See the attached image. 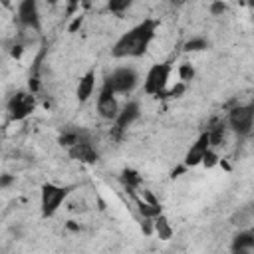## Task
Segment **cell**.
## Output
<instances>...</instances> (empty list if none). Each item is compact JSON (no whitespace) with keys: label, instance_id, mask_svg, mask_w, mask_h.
<instances>
[{"label":"cell","instance_id":"13","mask_svg":"<svg viewBox=\"0 0 254 254\" xmlns=\"http://www.w3.org/2000/svg\"><path fill=\"white\" fill-rule=\"evenodd\" d=\"M93 89H95V69H87V71L79 77L77 87H75V97H77V101H81V103L87 101V99L91 97Z\"/></svg>","mask_w":254,"mask_h":254},{"label":"cell","instance_id":"3","mask_svg":"<svg viewBox=\"0 0 254 254\" xmlns=\"http://www.w3.org/2000/svg\"><path fill=\"white\" fill-rule=\"evenodd\" d=\"M171 73H173V65L169 62H161V64H153L149 67V71L145 73V79H143V91L147 95H153V97H161L163 91L167 89V83L171 79Z\"/></svg>","mask_w":254,"mask_h":254},{"label":"cell","instance_id":"12","mask_svg":"<svg viewBox=\"0 0 254 254\" xmlns=\"http://www.w3.org/2000/svg\"><path fill=\"white\" fill-rule=\"evenodd\" d=\"M230 250L234 254H250V252H254V230L238 228V232L232 236Z\"/></svg>","mask_w":254,"mask_h":254},{"label":"cell","instance_id":"31","mask_svg":"<svg viewBox=\"0 0 254 254\" xmlns=\"http://www.w3.org/2000/svg\"><path fill=\"white\" fill-rule=\"evenodd\" d=\"M44 2L50 4V6H56V4H58V0H44Z\"/></svg>","mask_w":254,"mask_h":254},{"label":"cell","instance_id":"5","mask_svg":"<svg viewBox=\"0 0 254 254\" xmlns=\"http://www.w3.org/2000/svg\"><path fill=\"white\" fill-rule=\"evenodd\" d=\"M226 127L230 131H234L238 137H248L252 133V127H254V107H252V103L234 105L228 111Z\"/></svg>","mask_w":254,"mask_h":254},{"label":"cell","instance_id":"17","mask_svg":"<svg viewBox=\"0 0 254 254\" xmlns=\"http://www.w3.org/2000/svg\"><path fill=\"white\" fill-rule=\"evenodd\" d=\"M153 230L159 234V238L161 240H169L171 236H173V226H171V222H169V218L161 212V214H157L155 218H153Z\"/></svg>","mask_w":254,"mask_h":254},{"label":"cell","instance_id":"20","mask_svg":"<svg viewBox=\"0 0 254 254\" xmlns=\"http://www.w3.org/2000/svg\"><path fill=\"white\" fill-rule=\"evenodd\" d=\"M208 46H210V42L206 38L194 36V38L185 42V52H202V50H208Z\"/></svg>","mask_w":254,"mask_h":254},{"label":"cell","instance_id":"18","mask_svg":"<svg viewBox=\"0 0 254 254\" xmlns=\"http://www.w3.org/2000/svg\"><path fill=\"white\" fill-rule=\"evenodd\" d=\"M121 181H123V185L127 187V190L133 192V190L139 189V185H141V175H139L137 171H133V169H123Z\"/></svg>","mask_w":254,"mask_h":254},{"label":"cell","instance_id":"2","mask_svg":"<svg viewBox=\"0 0 254 254\" xmlns=\"http://www.w3.org/2000/svg\"><path fill=\"white\" fill-rule=\"evenodd\" d=\"M71 187H62L56 183H44L42 190H40V212L44 218L54 216L60 206L64 204V200L67 198Z\"/></svg>","mask_w":254,"mask_h":254},{"label":"cell","instance_id":"9","mask_svg":"<svg viewBox=\"0 0 254 254\" xmlns=\"http://www.w3.org/2000/svg\"><path fill=\"white\" fill-rule=\"evenodd\" d=\"M97 113L101 119L105 121H113L119 113V101H117V93L109 87V85H101L99 95H97Z\"/></svg>","mask_w":254,"mask_h":254},{"label":"cell","instance_id":"27","mask_svg":"<svg viewBox=\"0 0 254 254\" xmlns=\"http://www.w3.org/2000/svg\"><path fill=\"white\" fill-rule=\"evenodd\" d=\"M14 177L12 175H0V189H6V187H10V185H14Z\"/></svg>","mask_w":254,"mask_h":254},{"label":"cell","instance_id":"29","mask_svg":"<svg viewBox=\"0 0 254 254\" xmlns=\"http://www.w3.org/2000/svg\"><path fill=\"white\" fill-rule=\"evenodd\" d=\"M171 2V6H175V8H179V6H183L187 0H169Z\"/></svg>","mask_w":254,"mask_h":254},{"label":"cell","instance_id":"4","mask_svg":"<svg viewBox=\"0 0 254 254\" xmlns=\"http://www.w3.org/2000/svg\"><path fill=\"white\" fill-rule=\"evenodd\" d=\"M103 83L109 85L117 95H127V93H131L137 87L139 73L133 67H129V65H119V67L111 69L103 77Z\"/></svg>","mask_w":254,"mask_h":254},{"label":"cell","instance_id":"21","mask_svg":"<svg viewBox=\"0 0 254 254\" xmlns=\"http://www.w3.org/2000/svg\"><path fill=\"white\" fill-rule=\"evenodd\" d=\"M131 4H133V0H107L105 8L111 14H123V12H127L131 8Z\"/></svg>","mask_w":254,"mask_h":254},{"label":"cell","instance_id":"28","mask_svg":"<svg viewBox=\"0 0 254 254\" xmlns=\"http://www.w3.org/2000/svg\"><path fill=\"white\" fill-rule=\"evenodd\" d=\"M22 52H24V48H22V46H14L12 56H14V58H20V56H22Z\"/></svg>","mask_w":254,"mask_h":254},{"label":"cell","instance_id":"11","mask_svg":"<svg viewBox=\"0 0 254 254\" xmlns=\"http://www.w3.org/2000/svg\"><path fill=\"white\" fill-rule=\"evenodd\" d=\"M208 147H210L208 133H206V131H202V133L196 137V141L189 147V151H187V155H185V167H196V165H200L202 155L206 153V149H208Z\"/></svg>","mask_w":254,"mask_h":254},{"label":"cell","instance_id":"19","mask_svg":"<svg viewBox=\"0 0 254 254\" xmlns=\"http://www.w3.org/2000/svg\"><path fill=\"white\" fill-rule=\"evenodd\" d=\"M137 208H139V212L143 214V218H155L157 214L163 212L161 204H151V202H147V200H139V198H137Z\"/></svg>","mask_w":254,"mask_h":254},{"label":"cell","instance_id":"15","mask_svg":"<svg viewBox=\"0 0 254 254\" xmlns=\"http://www.w3.org/2000/svg\"><path fill=\"white\" fill-rule=\"evenodd\" d=\"M83 139H91V137H89V133H87L85 129H79V127L67 125V127H64V131L60 133V137H58V143H60L62 147L69 149L71 145H75L77 141H83Z\"/></svg>","mask_w":254,"mask_h":254},{"label":"cell","instance_id":"23","mask_svg":"<svg viewBox=\"0 0 254 254\" xmlns=\"http://www.w3.org/2000/svg\"><path fill=\"white\" fill-rule=\"evenodd\" d=\"M179 79H181L183 83L192 81V79H194V67H192L190 64H181V65H179Z\"/></svg>","mask_w":254,"mask_h":254},{"label":"cell","instance_id":"26","mask_svg":"<svg viewBox=\"0 0 254 254\" xmlns=\"http://www.w3.org/2000/svg\"><path fill=\"white\" fill-rule=\"evenodd\" d=\"M83 24V16L81 14H77V16H73V20H71V24H69V28H67V32H75L79 26Z\"/></svg>","mask_w":254,"mask_h":254},{"label":"cell","instance_id":"30","mask_svg":"<svg viewBox=\"0 0 254 254\" xmlns=\"http://www.w3.org/2000/svg\"><path fill=\"white\" fill-rule=\"evenodd\" d=\"M67 228H69V230H79V226H77V224H73V220H69V222H67Z\"/></svg>","mask_w":254,"mask_h":254},{"label":"cell","instance_id":"8","mask_svg":"<svg viewBox=\"0 0 254 254\" xmlns=\"http://www.w3.org/2000/svg\"><path fill=\"white\" fill-rule=\"evenodd\" d=\"M18 22L22 28L40 32L42 30V18H40V6L38 0H20L18 10H16Z\"/></svg>","mask_w":254,"mask_h":254},{"label":"cell","instance_id":"6","mask_svg":"<svg viewBox=\"0 0 254 254\" xmlns=\"http://www.w3.org/2000/svg\"><path fill=\"white\" fill-rule=\"evenodd\" d=\"M34 109H36V97L32 91H26V89L14 91L6 103L10 121H24L26 117L34 113Z\"/></svg>","mask_w":254,"mask_h":254},{"label":"cell","instance_id":"25","mask_svg":"<svg viewBox=\"0 0 254 254\" xmlns=\"http://www.w3.org/2000/svg\"><path fill=\"white\" fill-rule=\"evenodd\" d=\"M208 10H210V14H212V16H222V14L226 12V4H224L222 0H212Z\"/></svg>","mask_w":254,"mask_h":254},{"label":"cell","instance_id":"7","mask_svg":"<svg viewBox=\"0 0 254 254\" xmlns=\"http://www.w3.org/2000/svg\"><path fill=\"white\" fill-rule=\"evenodd\" d=\"M141 117V105L139 101H127L123 107H119V113L117 117L111 121L113 127H111V137L115 139H121V135Z\"/></svg>","mask_w":254,"mask_h":254},{"label":"cell","instance_id":"22","mask_svg":"<svg viewBox=\"0 0 254 254\" xmlns=\"http://www.w3.org/2000/svg\"><path fill=\"white\" fill-rule=\"evenodd\" d=\"M218 153H216V149H212V147H208L206 149V153L202 155V161H200V165H204L206 169H212V167H216L218 165Z\"/></svg>","mask_w":254,"mask_h":254},{"label":"cell","instance_id":"16","mask_svg":"<svg viewBox=\"0 0 254 254\" xmlns=\"http://www.w3.org/2000/svg\"><path fill=\"white\" fill-rule=\"evenodd\" d=\"M252 222H254V210H252V204L238 206V210H234V214L230 216V224L236 226V228H250Z\"/></svg>","mask_w":254,"mask_h":254},{"label":"cell","instance_id":"1","mask_svg":"<svg viewBox=\"0 0 254 254\" xmlns=\"http://www.w3.org/2000/svg\"><path fill=\"white\" fill-rule=\"evenodd\" d=\"M161 22L155 18H145L143 22L135 24L133 28H129L125 34H121L113 48H111V56L115 60H125V58H141L145 56V52L149 50L151 42L157 36Z\"/></svg>","mask_w":254,"mask_h":254},{"label":"cell","instance_id":"32","mask_svg":"<svg viewBox=\"0 0 254 254\" xmlns=\"http://www.w3.org/2000/svg\"><path fill=\"white\" fill-rule=\"evenodd\" d=\"M2 4H4V6H10V0H2Z\"/></svg>","mask_w":254,"mask_h":254},{"label":"cell","instance_id":"10","mask_svg":"<svg viewBox=\"0 0 254 254\" xmlns=\"http://www.w3.org/2000/svg\"><path fill=\"white\" fill-rule=\"evenodd\" d=\"M69 157L73 161H79V163H85V165H93L99 161V151L93 147L91 139H83V141H77L75 145H71L67 149Z\"/></svg>","mask_w":254,"mask_h":254},{"label":"cell","instance_id":"24","mask_svg":"<svg viewBox=\"0 0 254 254\" xmlns=\"http://www.w3.org/2000/svg\"><path fill=\"white\" fill-rule=\"evenodd\" d=\"M185 89H187V83L179 81V83H177V85H175L173 89H169V91L165 89L161 97H181V93H185Z\"/></svg>","mask_w":254,"mask_h":254},{"label":"cell","instance_id":"14","mask_svg":"<svg viewBox=\"0 0 254 254\" xmlns=\"http://www.w3.org/2000/svg\"><path fill=\"white\" fill-rule=\"evenodd\" d=\"M226 131H228L226 121H222V119H212V121H210L206 133H208V141H210V147H212V149H218V147L224 145V141H226Z\"/></svg>","mask_w":254,"mask_h":254}]
</instances>
